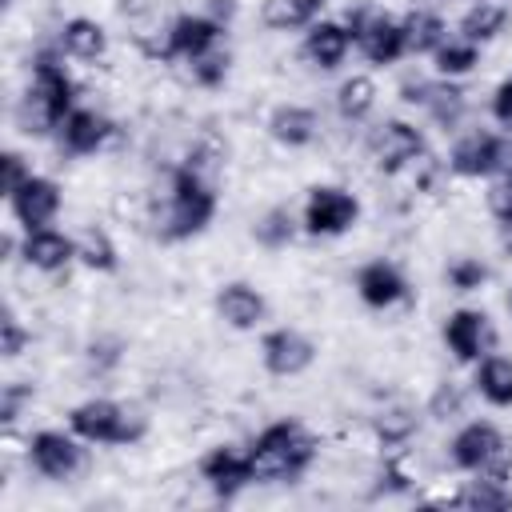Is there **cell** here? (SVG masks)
<instances>
[{"label": "cell", "mask_w": 512, "mask_h": 512, "mask_svg": "<svg viewBox=\"0 0 512 512\" xmlns=\"http://www.w3.org/2000/svg\"><path fill=\"white\" fill-rule=\"evenodd\" d=\"M248 452H252V476L260 484H296L312 468V460L320 452V440L300 420L284 416V420L268 424L252 440Z\"/></svg>", "instance_id": "obj_2"}, {"label": "cell", "mask_w": 512, "mask_h": 512, "mask_svg": "<svg viewBox=\"0 0 512 512\" xmlns=\"http://www.w3.org/2000/svg\"><path fill=\"white\" fill-rule=\"evenodd\" d=\"M488 276H492V268H488L480 256H456V260L448 264V284H452L456 292H476L480 284H488Z\"/></svg>", "instance_id": "obj_36"}, {"label": "cell", "mask_w": 512, "mask_h": 512, "mask_svg": "<svg viewBox=\"0 0 512 512\" xmlns=\"http://www.w3.org/2000/svg\"><path fill=\"white\" fill-rule=\"evenodd\" d=\"M252 236H256V244H260V248H268V252L288 248V244H292V236H296V220H292V212H288V208H268V212L252 224Z\"/></svg>", "instance_id": "obj_32"}, {"label": "cell", "mask_w": 512, "mask_h": 512, "mask_svg": "<svg viewBox=\"0 0 512 512\" xmlns=\"http://www.w3.org/2000/svg\"><path fill=\"white\" fill-rule=\"evenodd\" d=\"M28 464L48 476V480H72L80 468H84V448H80V436L72 432H56V428H44L28 440Z\"/></svg>", "instance_id": "obj_10"}, {"label": "cell", "mask_w": 512, "mask_h": 512, "mask_svg": "<svg viewBox=\"0 0 512 512\" xmlns=\"http://www.w3.org/2000/svg\"><path fill=\"white\" fill-rule=\"evenodd\" d=\"M372 156H376V168L392 176V172H400L424 156V132L408 120H388L372 136Z\"/></svg>", "instance_id": "obj_15"}, {"label": "cell", "mask_w": 512, "mask_h": 512, "mask_svg": "<svg viewBox=\"0 0 512 512\" xmlns=\"http://www.w3.org/2000/svg\"><path fill=\"white\" fill-rule=\"evenodd\" d=\"M460 408H464V396H460L456 384H440V388L432 392V400H428V416H440V420L460 416Z\"/></svg>", "instance_id": "obj_40"}, {"label": "cell", "mask_w": 512, "mask_h": 512, "mask_svg": "<svg viewBox=\"0 0 512 512\" xmlns=\"http://www.w3.org/2000/svg\"><path fill=\"white\" fill-rule=\"evenodd\" d=\"M456 504H464L472 512H504V508H512V488H504L500 476H480V480H468V488L456 496Z\"/></svg>", "instance_id": "obj_29"}, {"label": "cell", "mask_w": 512, "mask_h": 512, "mask_svg": "<svg viewBox=\"0 0 512 512\" xmlns=\"http://www.w3.org/2000/svg\"><path fill=\"white\" fill-rule=\"evenodd\" d=\"M404 40H408V52L412 56H432L448 40V24L436 12L416 8V12L404 16Z\"/></svg>", "instance_id": "obj_26"}, {"label": "cell", "mask_w": 512, "mask_h": 512, "mask_svg": "<svg viewBox=\"0 0 512 512\" xmlns=\"http://www.w3.org/2000/svg\"><path fill=\"white\" fill-rule=\"evenodd\" d=\"M448 168L464 180H480V176H496L500 168H508V140L496 132H464L452 152H448Z\"/></svg>", "instance_id": "obj_8"}, {"label": "cell", "mask_w": 512, "mask_h": 512, "mask_svg": "<svg viewBox=\"0 0 512 512\" xmlns=\"http://www.w3.org/2000/svg\"><path fill=\"white\" fill-rule=\"evenodd\" d=\"M448 456L460 472H476V476H500L508 480L512 472V452H508V440L496 424L488 420H468L452 444H448Z\"/></svg>", "instance_id": "obj_5"}, {"label": "cell", "mask_w": 512, "mask_h": 512, "mask_svg": "<svg viewBox=\"0 0 512 512\" xmlns=\"http://www.w3.org/2000/svg\"><path fill=\"white\" fill-rule=\"evenodd\" d=\"M216 316H220L228 328H236V332H252V328L264 324L268 300H264V292H256L252 284L232 280V284H224V288L216 292Z\"/></svg>", "instance_id": "obj_18"}, {"label": "cell", "mask_w": 512, "mask_h": 512, "mask_svg": "<svg viewBox=\"0 0 512 512\" xmlns=\"http://www.w3.org/2000/svg\"><path fill=\"white\" fill-rule=\"evenodd\" d=\"M72 96H76V84L68 76V68L60 64V56L52 48H40L32 56V84L20 100V128L28 136H48L64 124V116L72 112Z\"/></svg>", "instance_id": "obj_3"}, {"label": "cell", "mask_w": 512, "mask_h": 512, "mask_svg": "<svg viewBox=\"0 0 512 512\" xmlns=\"http://www.w3.org/2000/svg\"><path fill=\"white\" fill-rule=\"evenodd\" d=\"M348 48H352V36H348V24H340V20H316L304 32V56L320 72L340 68L344 56H348Z\"/></svg>", "instance_id": "obj_20"}, {"label": "cell", "mask_w": 512, "mask_h": 512, "mask_svg": "<svg viewBox=\"0 0 512 512\" xmlns=\"http://www.w3.org/2000/svg\"><path fill=\"white\" fill-rule=\"evenodd\" d=\"M400 96H404V104L424 108L440 128H456L460 116H464V92L448 76H440V80H408L400 88Z\"/></svg>", "instance_id": "obj_16"}, {"label": "cell", "mask_w": 512, "mask_h": 512, "mask_svg": "<svg viewBox=\"0 0 512 512\" xmlns=\"http://www.w3.org/2000/svg\"><path fill=\"white\" fill-rule=\"evenodd\" d=\"M76 260L92 272H116L120 268V252H116V244L108 240L104 228H84L76 236Z\"/></svg>", "instance_id": "obj_28"}, {"label": "cell", "mask_w": 512, "mask_h": 512, "mask_svg": "<svg viewBox=\"0 0 512 512\" xmlns=\"http://www.w3.org/2000/svg\"><path fill=\"white\" fill-rule=\"evenodd\" d=\"M216 216V188L204 176V168L188 156L180 168L168 172V188H164V204H156L152 224L156 236L176 244V240H192L200 236Z\"/></svg>", "instance_id": "obj_1"}, {"label": "cell", "mask_w": 512, "mask_h": 512, "mask_svg": "<svg viewBox=\"0 0 512 512\" xmlns=\"http://www.w3.org/2000/svg\"><path fill=\"white\" fill-rule=\"evenodd\" d=\"M348 36L352 44L364 52L368 64H396L404 52H408V40H404V20L388 16V12H376V8H352L348 12Z\"/></svg>", "instance_id": "obj_6"}, {"label": "cell", "mask_w": 512, "mask_h": 512, "mask_svg": "<svg viewBox=\"0 0 512 512\" xmlns=\"http://www.w3.org/2000/svg\"><path fill=\"white\" fill-rule=\"evenodd\" d=\"M28 176H32V168L24 164L20 152H4V156H0V188H4V196H12Z\"/></svg>", "instance_id": "obj_39"}, {"label": "cell", "mask_w": 512, "mask_h": 512, "mask_svg": "<svg viewBox=\"0 0 512 512\" xmlns=\"http://www.w3.org/2000/svg\"><path fill=\"white\" fill-rule=\"evenodd\" d=\"M360 220V200L348 188L320 184L304 200V232L308 236H344Z\"/></svg>", "instance_id": "obj_7"}, {"label": "cell", "mask_w": 512, "mask_h": 512, "mask_svg": "<svg viewBox=\"0 0 512 512\" xmlns=\"http://www.w3.org/2000/svg\"><path fill=\"white\" fill-rule=\"evenodd\" d=\"M440 336H444L448 352H452L460 364L484 360L488 348L496 344V332H492V324H488V316H484L480 308H456V312H448Z\"/></svg>", "instance_id": "obj_12"}, {"label": "cell", "mask_w": 512, "mask_h": 512, "mask_svg": "<svg viewBox=\"0 0 512 512\" xmlns=\"http://www.w3.org/2000/svg\"><path fill=\"white\" fill-rule=\"evenodd\" d=\"M220 40H224V24L220 20H212L208 12H184V16H176L168 24L160 56L164 60H188L192 64L196 56L220 48Z\"/></svg>", "instance_id": "obj_9"}, {"label": "cell", "mask_w": 512, "mask_h": 512, "mask_svg": "<svg viewBox=\"0 0 512 512\" xmlns=\"http://www.w3.org/2000/svg\"><path fill=\"white\" fill-rule=\"evenodd\" d=\"M472 384H476L480 400H488L492 408H512V360L508 356L488 352L476 364V380Z\"/></svg>", "instance_id": "obj_24"}, {"label": "cell", "mask_w": 512, "mask_h": 512, "mask_svg": "<svg viewBox=\"0 0 512 512\" xmlns=\"http://www.w3.org/2000/svg\"><path fill=\"white\" fill-rule=\"evenodd\" d=\"M356 296L368 304V308H392L400 300H408V280L404 272L392 264V260H372L356 272Z\"/></svg>", "instance_id": "obj_19"}, {"label": "cell", "mask_w": 512, "mask_h": 512, "mask_svg": "<svg viewBox=\"0 0 512 512\" xmlns=\"http://www.w3.org/2000/svg\"><path fill=\"white\" fill-rule=\"evenodd\" d=\"M200 476L220 500H232L240 488H248L256 480L252 476V452L236 448V444H216L200 456Z\"/></svg>", "instance_id": "obj_11"}, {"label": "cell", "mask_w": 512, "mask_h": 512, "mask_svg": "<svg viewBox=\"0 0 512 512\" xmlns=\"http://www.w3.org/2000/svg\"><path fill=\"white\" fill-rule=\"evenodd\" d=\"M60 48L76 60H100L108 52V32H104V24H96L88 16H72L60 28Z\"/></svg>", "instance_id": "obj_23"}, {"label": "cell", "mask_w": 512, "mask_h": 512, "mask_svg": "<svg viewBox=\"0 0 512 512\" xmlns=\"http://www.w3.org/2000/svg\"><path fill=\"white\" fill-rule=\"evenodd\" d=\"M20 256L40 272H60L68 268V260H76V240L56 228H32L20 244Z\"/></svg>", "instance_id": "obj_21"}, {"label": "cell", "mask_w": 512, "mask_h": 512, "mask_svg": "<svg viewBox=\"0 0 512 512\" xmlns=\"http://www.w3.org/2000/svg\"><path fill=\"white\" fill-rule=\"evenodd\" d=\"M208 16L220 20V24H228L236 16V0H208Z\"/></svg>", "instance_id": "obj_43"}, {"label": "cell", "mask_w": 512, "mask_h": 512, "mask_svg": "<svg viewBox=\"0 0 512 512\" xmlns=\"http://www.w3.org/2000/svg\"><path fill=\"white\" fill-rule=\"evenodd\" d=\"M260 360L272 376H300L316 360V344L296 328H272L260 340Z\"/></svg>", "instance_id": "obj_14"}, {"label": "cell", "mask_w": 512, "mask_h": 512, "mask_svg": "<svg viewBox=\"0 0 512 512\" xmlns=\"http://www.w3.org/2000/svg\"><path fill=\"white\" fill-rule=\"evenodd\" d=\"M324 12V0H264L260 4V20L272 32H292V28H308L316 24Z\"/></svg>", "instance_id": "obj_25"}, {"label": "cell", "mask_w": 512, "mask_h": 512, "mask_svg": "<svg viewBox=\"0 0 512 512\" xmlns=\"http://www.w3.org/2000/svg\"><path fill=\"white\" fill-rule=\"evenodd\" d=\"M24 344H28L24 324L16 320L12 308H4V312H0V356H4V360H16V356L24 352Z\"/></svg>", "instance_id": "obj_37"}, {"label": "cell", "mask_w": 512, "mask_h": 512, "mask_svg": "<svg viewBox=\"0 0 512 512\" xmlns=\"http://www.w3.org/2000/svg\"><path fill=\"white\" fill-rule=\"evenodd\" d=\"M484 200H488L492 220L504 224V228H512V164L500 168L496 176H488V192H484Z\"/></svg>", "instance_id": "obj_35"}, {"label": "cell", "mask_w": 512, "mask_h": 512, "mask_svg": "<svg viewBox=\"0 0 512 512\" xmlns=\"http://www.w3.org/2000/svg\"><path fill=\"white\" fill-rule=\"evenodd\" d=\"M492 116L512 128V76L496 84V92H492Z\"/></svg>", "instance_id": "obj_41"}, {"label": "cell", "mask_w": 512, "mask_h": 512, "mask_svg": "<svg viewBox=\"0 0 512 512\" xmlns=\"http://www.w3.org/2000/svg\"><path fill=\"white\" fill-rule=\"evenodd\" d=\"M336 108H340L344 120H364L376 108V84H372V76H348L336 88Z\"/></svg>", "instance_id": "obj_30"}, {"label": "cell", "mask_w": 512, "mask_h": 512, "mask_svg": "<svg viewBox=\"0 0 512 512\" xmlns=\"http://www.w3.org/2000/svg\"><path fill=\"white\" fill-rule=\"evenodd\" d=\"M372 428H376V436H380L384 444H404V440L420 428V416H416L412 408H388V412H380V416L372 420Z\"/></svg>", "instance_id": "obj_34"}, {"label": "cell", "mask_w": 512, "mask_h": 512, "mask_svg": "<svg viewBox=\"0 0 512 512\" xmlns=\"http://www.w3.org/2000/svg\"><path fill=\"white\" fill-rule=\"evenodd\" d=\"M316 132H320V120L304 104H280L268 116V136L284 148H308L316 140Z\"/></svg>", "instance_id": "obj_22"}, {"label": "cell", "mask_w": 512, "mask_h": 512, "mask_svg": "<svg viewBox=\"0 0 512 512\" xmlns=\"http://www.w3.org/2000/svg\"><path fill=\"white\" fill-rule=\"evenodd\" d=\"M508 312H512V296H508Z\"/></svg>", "instance_id": "obj_44"}, {"label": "cell", "mask_w": 512, "mask_h": 512, "mask_svg": "<svg viewBox=\"0 0 512 512\" xmlns=\"http://www.w3.org/2000/svg\"><path fill=\"white\" fill-rule=\"evenodd\" d=\"M188 68H192V80H196L200 88H220V84L228 80V68H232V52L220 44V48H212V52L196 56Z\"/></svg>", "instance_id": "obj_33"}, {"label": "cell", "mask_w": 512, "mask_h": 512, "mask_svg": "<svg viewBox=\"0 0 512 512\" xmlns=\"http://www.w3.org/2000/svg\"><path fill=\"white\" fill-rule=\"evenodd\" d=\"M504 24H508V8L480 0V4H472V8L460 16V36L472 40V44H488V40H496V36L504 32Z\"/></svg>", "instance_id": "obj_27"}, {"label": "cell", "mask_w": 512, "mask_h": 512, "mask_svg": "<svg viewBox=\"0 0 512 512\" xmlns=\"http://www.w3.org/2000/svg\"><path fill=\"white\" fill-rule=\"evenodd\" d=\"M116 348H120V344H92V348H88V352H92V364H96V368H112V364L120 360Z\"/></svg>", "instance_id": "obj_42"}, {"label": "cell", "mask_w": 512, "mask_h": 512, "mask_svg": "<svg viewBox=\"0 0 512 512\" xmlns=\"http://www.w3.org/2000/svg\"><path fill=\"white\" fill-rule=\"evenodd\" d=\"M108 136H112V120L92 108H72L56 128V144L64 156H92L108 144Z\"/></svg>", "instance_id": "obj_17"}, {"label": "cell", "mask_w": 512, "mask_h": 512, "mask_svg": "<svg viewBox=\"0 0 512 512\" xmlns=\"http://www.w3.org/2000/svg\"><path fill=\"white\" fill-rule=\"evenodd\" d=\"M8 204H12V216L24 224V232H32V228H48V224L56 220L64 196H60V184H56L52 176H36V172H32V176L8 196Z\"/></svg>", "instance_id": "obj_13"}, {"label": "cell", "mask_w": 512, "mask_h": 512, "mask_svg": "<svg viewBox=\"0 0 512 512\" xmlns=\"http://www.w3.org/2000/svg\"><path fill=\"white\" fill-rule=\"evenodd\" d=\"M432 60H436V72L452 80V76H464V72H472V68L480 64V44L456 36V40H444V44L432 52Z\"/></svg>", "instance_id": "obj_31"}, {"label": "cell", "mask_w": 512, "mask_h": 512, "mask_svg": "<svg viewBox=\"0 0 512 512\" xmlns=\"http://www.w3.org/2000/svg\"><path fill=\"white\" fill-rule=\"evenodd\" d=\"M68 428L88 444H136L148 432L144 416H136L124 404L104 400V396H92V400L76 404L68 412Z\"/></svg>", "instance_id": "obj_4"}, {"label": "cell", "mask_w": 512, "mask_h": 512, "mask_svg": "<svg viewBox=\"0 0 512 512\" xmlns=\"http://www.w3.org/2000/svg\"><path fill=\"white\" fill-rule=\"evenodd\" d=\"M32 396H36V388H32V384H24V380L4 384V388H0V420H4V424H12V420L20 416V408H24Z\"/></svg>", "instance_id": "obj_38"}]
</instances>
